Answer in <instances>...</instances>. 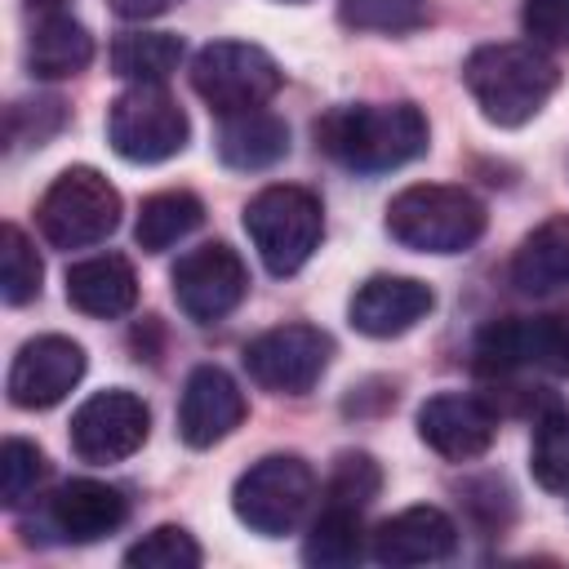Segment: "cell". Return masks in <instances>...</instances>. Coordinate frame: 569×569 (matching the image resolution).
<instances>
[{"label":"cell","mask_w":569,"mask_h":569,"mask_svg":"<svg viewBox=\"0 0 569 569\" xmlns=\"http://www.w3.org/2000/svg\"><path fill=\"white\" fill-rule=\"evenodd\" d=\"M289 151V129L280 116H271L267 107H249V111H231L222 116L218 129V160L227 169H271L276 160H284Z\"/></svg>","instance_id":"cell-20"},{"label":"cell","mask_w":569,"mask_h":569,"mask_svg":"<svg viewBox=\"0 0 569 569\" xmlns=\"http://www.w3.org/2000/svg\"><path fill=\"white\" fill-rule=\"evenodd\" d=\"M129 516V502L116 485L102 480H67L53 498H49V529L62 542H98L107 533H116Z\"/></svg>","instance_id":"cell-18"},{"label":"cell","mask_w":569,"mask_h":569,"mask_svg":"<svg viewBox=\"0 0 569 569\" xmlns=\"http://www.w3.org/2000/svg\"><path fill=\"white\" fill-rule=\"evenodd\" d=\"M40 276H44V267H40L36 244L13 222H4V231H0V293H4V302L9 307L31 302L40 293Z\"/></svg>","instance_id":"cell-27"},{"label":"cell","mask_w":569,"mask_h":569,"mask_svg":"<svg viewBox=\"0 0 569 569\" xmlns=\"http://www.w3.org/2000/svg\"><path fill=\"white\" fill-rule=\"evenodd\" d=\"M476 373L507 378L520 369L569 373V311L551 316H511L493 320L476 338Z\"/></svg>","instance_id":"cell-8"},{"label":"cell","mask_w":569,"mask_h":569,"mask_svg":"<svg viewBox=\"0 0 569 569\" xmlns=\"http://www.w3.org/2000/svg\"><path fill=\"white\" fill-rule=\"evenodd\" d=\"M244 231L271 276H293L320 249L325 209L307 187L276 182V187H262L244 204Z\"/></svg>","instance_id":"cell-4"},{"label":"cell","mask_w":569,"mask_h":569,"mask_svg":"<svg viewBox=\"0 0 569 569\" xmlns=\"http://www.w3.org/2000/svg\"><path fill=\"white\" fill-rule=\"evenodd\" d=\"M36 222L53 249H89L120 227V191L98 169L71 164L40 196Z\"/></svg>","instance_id":"cell-5"},{"label":"cell","mask_w":569,"mask_h":569,"mask_svg":"<svg viewBox=\"0 0 569 569\" xmlns=\"http://www.w3.org/2000/svg\"><path fill=\"white\" fill-rule=\"evenodd\" d=\"M124 565H133V569H196L200 547L182 525H160L124 551Z\"/></svg>","instance_id":"cell-29"},{"label":"cell","mask_w":569,"mask_h":569,"mask_svg":"<svg viewBox=\"0 0 569 569\" xmlns=\"http://www.w3.org/2000/svg\"><path fill=\"white\" fill-rule=\"evenodd\" d=\"M329 356H333V338L316 325H280V329H267L258 333L249 347H244V369L249 378L262 387V391H276V396H307L320 373L329 369Z\"/></svg>","instance_id":"cell-10"},{"label":"cell","mask_w":569,"mask_h":569,"mask_svg":"<svg viewBox=\"0 0 569 569\" xmlns=\"http://www.w3.org/2000/svg\"><path fill=\"white\" fill-rule=\"evenodd\" d=\"M240 422H244V391L236 387V378L218 365L191 369L178 400V436L191 449H209L227 440Z\"/></svg>","instance_id":"cell-15"},{"label":"cell","mask_w":569,"mask_h":569,"mask_svg":"<svg viewBox=\"0 0 569 569\" xmlns=\"http://www.w3.org/2000/svg\"><path fill=\"white\" fill-rule=\"evenodd\" d=\"M316 147L356 173H387L427 151V116L413 102H356L316 120Z\"/></svg>","instance_id":"cell-1"},{"label":"cell","mask_w":569,"mask_h":569,"mask_svg":"<svg viewBox=\"0 0 569 569\" xmlns=\"http://www.w3.org/2000/svg\"><path fill=\"white\" fill-rule=\"evenodd\" d=\"M147 427H151L147 405L133 391L111 387V391L89 396L71 413V449H76V458L107 467V462H120V458L138 453L142 440H147Z\"/></svg>","instance_id":"cell-12"},{"label":"cell","mask_w":569,"mask_h":569,"mask_svg":"<svg viewBox=\"0 0 569 569\" xmlns=\"http://www.w3.org/2000/svg\"><path fill=\"white\" fill-rule=\"evenodd\" d=\"M187 111L160 84H129L107 111V142L129 164H160L187 147Z\"/></svg>","instance_id":"cell-7"},{"label":"cell","mask_w":569,"mask_h":569,"mask_svg":"<svg viewBox=\"0 0 569 569\" xmlns=\"http://www.w3.org/2000/svg\"><path fill=\"white\" fill-rule=\"evenodd\" d=\"M204 222V204L191 191H156L142 200L138 222H133V240L142 253H164L169 244H178L182 236H191Z\"/></svg>","instance_id":"cell-23"},{"label":"cell","mask_w":569,"mask_h":569,"mask_svg":"<svg viewBox=\"0 0 569 569\" xmlns=\"http://www.w3.org/2000/svg\"><path fill=\"white\" fill-rule=\"evenodd\" d=\"M67 302L84 316L116 320L138 302V276L133 262L120 253H93L76 267H67Z\"/></svg>","instance_id":"cell-19"},{"label":"cell","mask_w":569,"mask_h":569,"mask_svg":"<svg viewBox=\"0 0 569 569\" xmlns=\"http://www.w3.org/2000/svg\"><path fill=\"white\" fill-rule=\"evenodd\" d=\"M378 489H382V471L369 453H338V462L329 471V485H325V502L365 511L378 498Z\"/></svg>","instance_id":"cell-31"},{"label":"cell","mask_w":569,"mask_h":569,"mask_svg":"<svg viewBox=\"0 0 569 569\" xmlns=\"http://www.w3.org/2000/svg\"><path fill=\"white\" fill-rule=\"evenodd\" d=\"M365 556V529H360V511L356 507H333L325 502L307 542H302V560L320 565V569H347Z\"/></svg>","instance_id":"cell-25"},{"label":"cell","mask_w":569,"mask_h":569,"mask_svg":"<svg viewBox=\"0 0 569 569\" xmlns=\"http://www.w3.org/2000/svg\"><path fill=\"white\" fill-rule=\"evenodd\" d=\"M44 4H53V0H44Z\"/></svg>","instance_id":"cell-35"},{"label":"cell","mask_w":569,"mask_h":569,"mask_svg":"<svg viewBox=\"0 0 569 569\" xmlns=\"http://www.w3.org/2000/svg\"><path fill=\"white\" fill-rule=\"evenodd\" d=\"M436 307V293L413 280V276H369L356 293H351V329H360L365 338H400L409 333L418 320H427V311Z\"/></svg>","instance_id":"cell-17"},{"label":"cell","mask_w":569,"mask_h":569,"mask_svg":"<svg viewBox=\"0 0 569 569\" xmlns=\"http://www.w3.org/2000/svg\"><path fill=\"white\" fill-rule=\"evenodd\" d=\"M458 551V525L440 507H405L369 533V556L391 569L436 565Z\"/></svg>","instance_id":"cell-16"},{"label":"cell","mask_w":569,"mask_h":569,"mask_svg":"<svg viewBox=\"0 0 569 569\" xmlns=\"http://www.w3.org/2000/svg\"><path fill=\"white\" fill-rule=\"evenodd\" d=\"M93 62V36L71 13H40L27 40V67L40 80L80 76Z\"/></svg>","instance_id":"cell-22"},{"label":"cell","mask_w":569,"mask_h":569,"mask_svg":"<svg viewBox=\"0 0 569 569\" xmlns=\"http://www.w3.org/2000/svg\"><path fill=\"white\" fill-rule=\"evenodd\" d=\"M511 284L533 298L569 284V213L547 218L542 227H533L520 240V249L511 258Z\"/></svg>","instance_id":"cell-21"},{"label":"cell","mask_w":569,"mask_h":569,"mask_svg":"<svg viewBox=\"0 0 569 569\" xmlns=\"http://www.w3.org/2000/svg\"><path fill=\"white\" fill-rule=\"evenodd\" d=\"M338 18L356 31L405 36V31H418L431 13H427V0H342Z\"/></svg>","instance_id":"cell-28"},{"label":"cell","mask_w":569,"mask_h":569,"mask_svg":"<svg viewBox=\"0 0 569 569\" xmlns=\"http://www.w3.org/2000/svg\"><path fill=\"white\" fill-rule=\"evenodd\" d=\"M418 436L427 449H436L449 462H471L480 458L493 436H498V413L489 400L467 396V391H440L422 400L418 409Z\"/></svg>","instance_id":"cell-14"},{"label":"cell","mask_w":569,"mask_h":569,"mask_svg":"<svg viewBox=\"0 0 569 569\" xmlns=\"http://www.w3.org/2000/svg\"><path fill=\"white\" fill-rule=\"evenodd\" d=\"M280 80L284 76L276 67V58L267 49H258V44H244V40H213L191 62L196 93L213 111H222V116L271 102L276 89H280Z\"/></svg>","instance_id":"cell-9"},{"label":"cell","mask_w":569,"mask_h":569,"mask_svg":"<svg viewBox=\"0 0 569 569\" xmlns=\"http://www.w3.org/2000/svg\"><path fill=\"white\" fill-rule=\"evenodd\" d=\"M169 280H173L178 307L196 325H213V320L231 316L249 293V271H244L240 253L231 244H222V240L187 249Z\"/></svg>","instance_id":"cell-11"},{"label":"cell","mask_w":569,"mask_h":569,"mask_svg":"<svg viewBox=\"0 0 569 569\" xmlns=\"http://www.w3.org/2000/svg\"><path fill=\"white\" fill-rule=\"evenodd\" d=\"M525 36L538 49H569V0H525Z\"/></svg>","instance_id":"cell-33"},{"label":"cell","mask_w":569,"mask_h":569,"mask_svg":"<svg viewBox=\"0 0 569 569\" xmlns=\"http://www.w3.org/2000/svg\"><path fill=\"white\" fill-rule=\"evenodd\" d=\"M67 124V102L62 98H22L9 107V142L13 147H40Z\"/></svg>","instance_id":"cell-32"},{"label":"cell","mask_w":569,"mask_h":569,"mask_svg":"<svg viewBox=\"0 0 569 569\" xmlns=\"http://www.w3.org/2000/svg\"><path fill=\"white\" fill-rule=\"evenodd\" d=\"M462 84L489 124L516 129L547 107L560 84V67L538 44H480L462 67Z\"/></svg>","instance_id":"cell-2"},{"label":"cell","mask_w":569,"mask_h":569,"mask_svg":"<svg viewBox=\"0 0 569 569\" xmlns=\"http://www.w3.org/2000/svg\"><path fill=\"white\" fill-rule=\"evenodd\" d=\"M316 498V476L298 453H271L253 462L236 489H231V511L240 525H249L262 538H284L298 529Z\"/></svg>","instance_id":"cell-6"},{"label":"cell","mask_w":569,"mask_h":569,"mask_svg":"<svg viewBox=\"0 0 569 569\" xmlns=\"http://www.w3.org/2000/svg\"><path fill=\"white\" fill-rule=\"evenodd\" d=\"M111 4V13L116 18H129V22H147V18H160V13H169L173 4H182V0H107Z\"/></svg>","instance_id":"cell-34"},{"label":"cell","mask_w":569,"mask_h":569,"mask_svg":"<svg viewBox=\"0 0 569 569\" xmlns=\"http://www.w3.org/2000/svg\"><path fill=\"white\" fill-rule=\"evenodd\" d=\"M84 378V347L62 333H40L18 347L9 369V400L18 409H53Z\"/></svg>","instance_id":"cell-13"},{"label":"cell","mask_w":569,"mask_h":569,"mask_svg":"<svg viewBox=\"0 0 569 569\" xmlns=\"http://www.w3.org/2000/svg\"><path fill=\"white\" fill-rule=\"evenodd\" d=\"M44 471H49L44 453H40L31 440L9 436L4 449H0V502H4V507H22L27 498H36Z\"/></svg>","instance_id":"cell-30"},{"label":"cell","mask_w":569,"mask_h":569,"mask_svg":"<svg viewBox=\"0 0 569 569\" xmlns=\"http://www.w3.org/2000/svg\"><path fill=\"white\" fill-rule=\"evenodd\" d=\"M533 480L551 493H569V405L551 409L533 427V449H529Z\"/></svg>","instance_id":"cell-26"},{"label":"cell","mask_w":569,"mask_h":569,"mask_svg":"<svg viewBox=\"0 0 569 569\" xmlns=\"http://www.w3.org/2000/svg\"><path fill=\"white\" fill-rule=\"evenodd\" d=\"M182 40L169 31H124L111 44V71L129 84H160L178 71Z\"/></svg>","instance_id":"cell-24"},{"label":"cell","mask_w":569,"mask_h":569,"mask_svg":"<svg viewBox=\"0 0 569 569\" xmlns=\"http://www.w3.org/2000/svg\"><path fill=\"white\" fill-rule=\"evenodd\" d=\"M387 236L413 253H462L485 236V204L462 187L413 182L391 196Z\"/></svg>","instance_id":"cell-3"}]
</instances>
